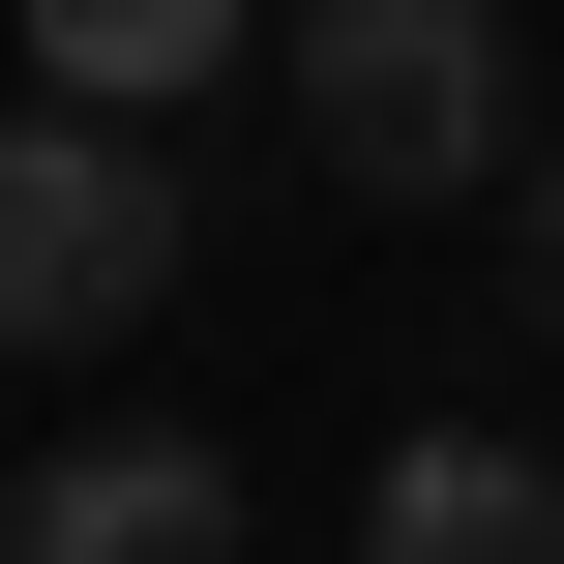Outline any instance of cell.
Segmentation results:
<instances>
[{"mask_svg": "<svg viewBox=\"0 0 564 564\" xmlns=\"http://www.w3.org/2000/svg\"><path fill=\"white\" fill-rule=\"evenodd\" d=\"M178 297V149L149 119H0V357H89V327H149Z\"/></svg>", "mask_w": 564, "mask_h": 564, "instance_id": "7a4b0ae2", "label": "cell"}, {"mask_svg": "<svg viewBox=\"0 0 564 564\" xmlns=\"http://www.w3.org/2000/svg\"><path fill=\"white\" fill-rule=\"evenodd\" d=\"M297 149H327L357 208H506V178H535L506 0H297Z\"/></svg>", "mask_w": 564, "mask_h": 564, "instance_id": "6da1fadb", "label": "cell"}, {"mask_svg": "<svg viewBox=\"0 0 564 564\" xmlns=\"http://www.w3.org/2000/svg\"><path fill=\"white\" fill-rule=\"evenodd\" d=\"M0 564H238V476L178 416H89L59 476H0Z\"/></svg>", "mask_w": 564, "mask_h": 564, "instance_id": "3957f363", "label": "cell"}, {"mask_svg": "<svg viewBox=\"0 0 564 564\" xmlns=\"http://www.w3.org/2000/svg\"><path fill=\"white\" fill-rule=\"evenodd\" d=\"M268 59V0H30V89L59 119H178V89H238Z\"/></svg>", "mask_w": 564, "mask_h": 564, "instance_id": "5b68a950", "label": "cell"}, {"mask_svg": "<svg viewBox=\"0 0 564 564\" xmlns=\"http://www.w3.org/2000/svg\"><path fill=\"white\" fill-rule=\"evenodd\" d=\"M357 564H564V476L506 416H416V446L357 476Z\"/></svg>", "mask_w": 564, "mask_h": 564, "instance_id": "277c9868", "label": "cell"}, {"mask_svg": "<svg viewBox=\"0 0 564 564\" xmlns=\"http://www.w3.org/2000/svg\"><path fill=\"white\" fill-rule=\"evenodd\" d=\"M506 238H535V327H564V149H535V178H506Z\"/></svg>", "mask_w": 564, "mask_h": 564, "instance_id": "8992f818", "label": "cell"}]
</instances>
